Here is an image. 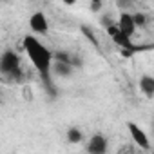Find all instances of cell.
<instances>
[{"mask_svg": "<svg viewBox=\"0 0 154 154\" xmlns=\"http://www.w3.org/2000/svg\"><path fill=\"white\" fill-rule=\"evenodd\" d=\"M24 51L27 53L31 63L35 65V69L40 72V76L45 80V84L51 87V72H53V62H54V54L49 51L47 45H44L36 36L27 35L24 36Z\"/></svg>", "mask_w": 154, "mask_h": 154, "instance_id": "cell-1", "label": "cell"}, {"mask_svg": "<svg viewBox=\"0 0 154 154\" xmlns=\"http://www.w3.org/2000/svg\"><path fill=\"white\" fill-rule=\"evenodd\" d=\"M0 72L6 80H11V82H20L22 76H24V71H22V65H20V58L15 51L8 49L2 53L0 56Z\"/></svg>", "mask_w": 154, "mask_h": 154, "instance_id": "cell-2", "label": "cell"}, {"mask_svg": "<svg viewBox=\"0 0 154 154\" xmlns=\"http://www.w3.org/2000/svg\"><path fill=\"white\" fill-rule=\"evenodd\" d=\"M127 131H129V134H131V140H132L140 149H145V150H149V149H150L149 136H147V132H145L138 123L129 122V123H127Z\"/></svg>", "mask_w": 154, "mask_h": 154, "instance_id": "cell-3", "label": "cell"}, {"mask_svg": "<svg viewBox=\"0 0 154 154\" xmlns=\"http://www.w3.org/2000/svg\"><path fill=\"white\" fill-rule=\"evenodd\" d=\"M105 29H107L109 36L112 38V42H114V44H116L118 47H122V49H131V51L134 49V45H132V40H131V36H127L125 33H122L116 22H114V24H111V26H107Z\"/></svg>", "mask_w": 154, "mask_h": 154, "instance_id": "cell-4", "label": "cell"}, {"mask_svg": "<svg viewBox=\"0 0 154 154\" xmlns=\"http://www.w3.org/2000/svg\"><path fill=\"white\" fill-rule=\"evenodd\" d=\"M29 27L35 35H47L49 33V20L44 11H35L29 17Z\"/></svg>", "mask_w": 154, "mask_h": 154, "instance_id": "cell-5", "label": "cell"}, {"mask_svg": "<svg viewBox=\"0 0 154 154\" xmlns=\"http://www.w3.org/2000/svg\"><path fill=\"white\" fill-rule=\"evenodd\" d=\"M118 27H120V31L125 33L127 36H134V33H136V29H138L136 20H134V15L123 11V13L120 15V18H118Z\"/></svg>", "mask_w": 154, "mask_h": 154, "instance_id": "cell-6", "label": "cell"}, {"mask_svg": "<svg viewBox=\"0 0 154 154\" xmlns=\"http://www.w3.org/2000/svg\"><path fill=\"white\" fill-rule=\"evenodd\" d=\"M107 149H109V140L103 134L91 136V140L87 143V152H91V154H103V152H107Z\"/></svg>", "mask_w": 154, "mask_h": 154, "instance_id": "cell-7", "label": "cell"}, {"mask_svg": "<svg viewBox=\"0 0 154 154\" xmlns=\"http://www.w3.org/2000/svg\"><path fill=\"white\" fill-rule=\"evenodd\" d=\"M72 69H74V65L69 63V62H63V60H54L53 62V72L58 78H69L72 74Z\"/></svg>", "mask_w": 154, "mask_h": 154, "instance_id": "cell-8", "label": "cell"}, {"mask_svg": "<svg viewBox=\"0 0 154 154\" xmlns=\"http://www.w3.org/2000/svg\"><path fill=\"white\" fill-rule=\"evenodd\" d=\"M140 91L147 98L154 96V76H150V74H143L141 76V78H140Z\"/></svg>", "mask_w": 154, "mask_h": 154, "instance_id": "cell-9", "label": "cell"}, {"mask_svg": "<svg viewBox=\"0 0 154 154\" xmlns=\"http://www.w3.org/2000/svg\"><path fill=\"white\" fill-rule=\"evenodd\" d=\"M82 140H84V134L78 127H69L67 129V141L69 143L76 145V143H82Z\"/></svg>", "mask_w": 154, "mask_h": 154, "instance_id": "cell-10", "label": "cell"}, {"mask_svg": "<svg viewBox=\"0 0 154 154\" xmlns=\"http://www.w3.org/2000/svg\"><path fill=\"white\" fill-rule=\"evenodd\" d=\"M134 20H136V26L138 27H141V26L147 24V17L143 13H134Z\"/></svg>", "mask_w": 154, "mask_h": 154, "instance_id": "cell-11", "label": "cell"}, {"mask_svg": "<svg viewBox=\"0 0 154 154\" xmlns=\"http://www.w3.org/2000/svg\"><path fill=\"white\" fill-rule=\"evenodd\" d=\"M82 33H84L91 42H93V45H98V42H96V38H94V35H93V31H91L89 27H82Z\"/></svg>", "mask_w": 154, "mask_h": 154, "instance_id": "cell-12", "label": "cell"}, {"mask_svg": "<svg viewBox=\"0 0 154 154\" xmlns=\"http://www.w3.org/2000/svg\"><path fill=\"white\" fill-rule=\"evenodd\" d=\"M102 2H103V0H91V4H93V11H96V9L102 6Z\"/></svg>", "mask_w": 154, "mask_h": 154, "instance_id": "cell-13", "label": "cell"}, {"mask_svg": "<svg viewBox=\"0 0 154 154\" xmlns=\"http://www.w3.org/2000/svg\"><path fill=\"white\" fill-rule=\"evenodd\" d=\"M62 2H63L65 6H74V4H76V0H62Z\"/></svg>", "mask_w": 154, "mask_h": 154, "instance_id": "cell-14", "label": "cell"}, {"mask_svg": "<svg viewBox=\"0 0 154 154\" xmlns=\"http://www.w3.org/2000/svg\"><path fill=\"white\" fill-rule=\"evenodd\" d=\"M152 125H154V123H152Z\"/></svg>", "mask_w": 154, "mask_h": 154, "instance_id": "cell-15", "label": "cell"}]
</instances>
